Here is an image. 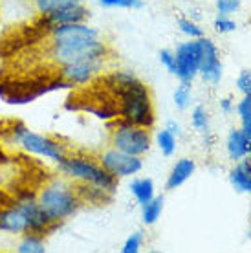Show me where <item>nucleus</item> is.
Listing matches in <instances>:
<instances>
[{
    "instance_id": "8",
    "label": "nucleus",
    "mask_w": 251,
    "mask_h": 253,
    "mask_svg": "<svg viewBox=\"0 0 251 253\" xmlns=\"http://www.w3.org/2000/svg\"><path fill=\"white\" fill-rule=\"evenodd\" d=\"M107 61H90V63H74L66 64L59 68V81L64 86L74 88V86H86L90 83H94L101 76V72L105 70Z\"/></svg>"
},
{
    "instance_id": "13",
    "label": "nucleus",
    "mask_w": 251,
    "mask_h": 253,
    "mask_svg": "<svg viewBox=\"0 0 251 253\" xmlns=\"http://www.w3.org/2000/svg\"><path fill=\"white\" fill-rule=\"evenodd\" d=\"M195 169H196L195 160H191V158L178 160V162L172 165V169H170L169 178H167V184H165V189L167 191L178 189L180 185H183L189 178L195 174Z\"/></svg>"
},
{
    "instance_id": "7",
    "label": "nucleus",
    "mask_w": 251,
    "mask_h": 253,
    "mask_svg": "<svg viewBox=\"0 0 251 253\" xmlns=\"http://www.w3.org/2000/svg\"><path fill=\"white\" fill-rule=\"evenodd\" d=\"M99 164L107 169L112 176H116L118 180L120 178H130L134 174H138L141 169H143V162L139 156H132V154H126L123 151H118V149H107L105 152L99 154Z\"/></svg>"
},
{
    "instance_id": "5",
    "label": "nucleus",
    "mask_w": 251,
    "mask_h": 253,
    "mask_svg": "<svg viewBox=\"0 0 251 253\" xmlns=\"http://www.w3.org/2000/svg\"><path fill=\"white\" fill-rule=\"evenodd\" d=\"M11 141L26 154H32L37 158L48 160L51 164H59L68 154V147L61 139H55L48 134H41L32 130L30 126L15 125L11 128Z\"/></svg>"
},
{
    "instance_id": "3",
    "label": "nucleus",
    "mask_w": 251,
    "mask_h": 253,
    "mask_svg": "<svg viewBox=\"0 0 251 253\" xmlns=\"http://www.w3.org/2000/svg\"><path fill=\"white\" fill-rule=\"evenodd\" d=\"M37 202L44 213L48 215V218L57 226H61L63 222L72 218L83 206L77 185L61 174L51 176L39 189Z\"/></svg>"
},
{
    "instance_id": "28",
    "label": "nucleus",
    "mask_w": 251,
    "mask_h": 253,
    "mask_svg": "<svg viewBox=\"0 0 251 253\" xmlns=\"http://www.w3.org/2000/svg\"><path fill=\"white\" fill-rule=\"evenodd\" d=\"M105 7H141V0H97Z\"/></svg>"
},
{
    "instance_id": "18",
    "label": "nucleus",
    "mask_w": 251,
    "mask_h": 253,
    "mask_svg": "<svg viewBox=\"0 0 251 253\" xmlns=\"http://www.w3.org/2000/svg\"><path fill=\"white\" fill-rule=\"evenodd\" d=\"M77 4H84V0H33V7L41 17L64 9V7L77 6Z\"/></svg>"
},
{
    "instance_id": "27",
    "label": "nucleus",
    "mask_w": 251,
    "mask_h": 253,
    "mask_svg": "<svg viewBox=\"0 0 251 253\" xmlns=\"http://www.w3.org/2000/svg\"><path fill=\"white\" fill-rule=\"evenodd\" d=\"M214 30L218 33H231L237 30V24H235V20L227 19V15H218L214 20Z\"/></svg>"
},
{
    "instance_id": "32",
    "label": "nucleus",
    "mask_w": 251,
    "mask_h": 253,
    "mask_svg": "<svg viewBox=\"0 0 251 253\" xmlns=\"http://www.w3.org/2000/svg\"><path fill=\"white\" fill-rule=\"evenodd\" d=\"M220 108H222V112H224V114H231L235 107H233L231 99H229V97H226V99H222V101H220Z\"/></svg>"
},
{
    "instance_id": "17",
    "label": "nucleus",
    "mask_w": 251,
    "mask_h": 253,
    "mask_svg": "<svg viewBox=\"0 0 251 253\" xmlns=\"http://www.w3.org/2000/svg\"><path fill=\"white\" fill-rule=\"evenodd\" d=\"M17 253H46V242H44V235L37 233H26L20 237L19 244L15 246Z\"/></svg>"
},
{
    "instance_id": "15",
    "label": "nucleus",
    "mask_w": 251,
    "mask_h": 253,
    "mask_svg": "<svg viewBox=\"0 0 251 253\" xmlns=\"http://www.w3.org/2000/svg\"><path fill=\"white\" fill-rule=\"evenodd\" d=\"M77 191H79L83 204L103 206V204H108L112 200V193L101 189V187H95V185H77Z\"/></svg>"
},
{
    "instance_id": "22",
    "label": "nucleus",
    "mask_w": 251,
    "mask_h": 253,
    "mask_svg": "<svg viewBox=\"0 0 251 253\" xmlns=\"http://www.w3.org/2000/svg\"><path fill=\"white\" fill-rule=\"evenodd\" d=\"M239 116L242 121V132L246 134V138L251 139V94L244 95V99L239 103Z\"/></svg>"
},
{
    "instance_id": "24",
    "label": "nucleus",
    "mask_w": 251,
    "mask_h": 253,
    "mask_svg": "<svg viewBox=\"0 0 251 253\" xmlns=\"http://www.w3.org/2000/svg\"><path fill=\"white\" fill-rule=\"evenodd\" d=\"M191 123L195 126V130H198L200 134L209 132V116L208 110L204 107H195L193 114H191Z\"/></svg>"
},
{
    "instance_id": "23",
    "label": "nucleus",
    "mask_w": 251,
    "mask_h": 253,
    "mask_svg": "<svg viewBox=\"0 0 251 253\" xmlns=\"http://www.w3.org/2000/svg\"><path fill=\"white\" fill-rule=\"evenodd\" d=\"M156 143H158V149L164 152L165 156H172L176 151V136L172 132H169L167 128L164 130H160L156 134Z\"/></svg>"
},
{
    "instance_id": "1",
    "label": "nucleus",
    "mask_w": 251,
    "mask_h": 253,
    "mask_svg": "<svg viewBox=\"0 0 251 253\" xmlns=\"http://www.w3.org/2000/svg\"><path fill=\"white\" fill-rule=\"evenodd\" d=\"M50 61L57 68L74 63L107 61V42L101 41V33L86 22L51 26L50 30Z\"/></svg>"
},
{
    "instance_id": "21",
    "label": "nucleus",
    "mask_w": 251,
    "mask_h": 253,
    "mask_svg": "<svg viewBox=\"0 0 251 253\" xmlns=\"http://www.w3.org/2000/svg\"><path fill=\"white\" fill-rule=\"evenodd\" d=\"M191 97H193V83L180 81V84H178L174 90V95H172L174 105L180 108V110H185V108L191 105Z\"/></svg>"
},
{
    "instance_id": "26",
    "label": "nucleus",
    "mask_w": 251,
    "mask_h": 253,
    "mask_svg": "<svg viewBox=\"0 0 251 253\" xmlns=\"http://www.w3.org/2000/svg\"><path fill=\"white\" fill-rule=\"evenodd\" d=\"M143 246V233L141 231H136V233H132L128 239L125 241L123 248H121V252L123 253H138Z\"/></svg>"
},
{
    "instance_id": "12",
    "label": "nucleus",
    "mask_w": 251,
    "mask_h": 253,
    "mask_svg": "<svg viewBox=\"0 0 251 253\" xmlns=\"http://www.w3.org/2000/svg\"><path fill=\"white\" fill-rule=\"evenodd\" d=\"M88 15H90L88 7L84 6V4H77V6H70V7H64V9H59V11L50 13V15H44L42 22L48 26V30H50L51 26L86 22Z\"/></svg>"
},
{
    "instance_id": "10",
    "label": "nucleus",
    "mask_w": 251,
    "mask_h": 253,
    "mask_svg": "<svg viewBox=\"0 0 251 253\" xmlns=\"http://www.w3.org/2000/svg\"><path fill=\"white\" fill-rule=\"evenodd\" d=\"M200 46H202V57H200V70H198V76H202V79L216 86L222 79V63L218 57V50L213 44L211 39L200 37Z\"/></svg>"
},
{
    "instance_id": "11",
    "label": "nucleus",
    "mask_w": 251,
    "mask_h": 253,
    "mask_svg": "<svg viewBox=\"0 0 251 253\" xmlns=\"http://www.w3.org/2000/svg\"><path fill=\"white\" fill-rule=\"evenodd\" d=\"M0 233L11 235V237H22L30 233V222L22 211L17 200L7 204L0 209Z\"/></svg>"
},
{
    "instance_id": "14",
    "label": "nucleus",
    "mask_w": 251,
    "mask_h": 253,
    "mask_svg": "<svg viewBox=\"0 0 251 253\" xmlns=\"http://www.w3.org/2000/svg\"><path fill=\"white\" fill-rule=\"evenodd\" d=\"M227 154H229V158L233 162H240V160H244L248 156V138H246V134L242 130H237V128H233L229 136H227Z\"/></svg>"
},
{
    "instance_id": "33",
    "label": "nucleus",
    "mask_w": 251,
    "mask_h": 253,
    "mask_svg": "<svg viewBox=\"0 0 251 253\" xmlns=\"http://www.w3.org/2000/svg\"><path fill=\"white\" fill-rule=\"evenodd\" d=\"M165 128H167V130H169V132H172L176 136V138H178V136H180V134H182V128H180V125H178V123H176V121H169V123H167V126H165Z\"/></svg>"
},
{
    "instance_id": "29",
    "label": "nucleus",
    "mask_w": 251,
    "mask_h": 253,
    "mask_svg": "<svg viewBox=\"0 0 251 253\" xmlns=\"http://www.w3.org/2000/svg\"><path fill=\"white\" fill-rule=\"evenodd\" d=\"M160 63L164 64L165 70L176 76V57H174V51L170 50H162L160 51Z\"/></svg>"
},
{
    "instance_id": "30",
    "label": "nucleus",
    "mask_w": 251,
    "mask_h": 253,
    "mask_svg": "<svg viewBox=\"0 0 251 253\" xmlns=\"http://www.w3.org/2000/svg\"><path fill=\"white\" fill-rule=\"evenodd\" d=\"M240 9V0H216V11L218 15H229Z\"/></svg>"
},
{
    "instance_id": "6",
    "label": "nucleus",
    "mask_w": 251,
    "mask_h": 253,
    "mask_svg": "<svg viewBox=\"0 0 251 253\" xmlns=\"http://www.w3.org/2000/svg\"><path fill=\"white\" fill-rule=\"evenodd\" d=\"M110 145L118 151H123L132 156H145L151 151L152 138L149 128L134 123H128L125 120H118L112 125V136H110Z\"/></svg>"
},
{
    "instance_id": "20",
    "label": "nucleus",
    "mask_w": 251,
    "mask_h": 253,
    "mask_svg": "<svg viewBox=\"0 0 251 253\" xmlns=\"http://www.w3.org/2000/svg\"><path fill=\"white\" fill-rule=\"evenodd\" d=\"M229 182L239 193H250L251 195V174L246 171L242 165H237L229 172Z\"/></svg>"
},
{
    "instance_id": "9",
    "label": "nucleus",
    "mask_w": 251,
    "mask_h": 253,
    "mask_svg": "<svg viewBox=\"0 0 251 253\" xmlns=\"http://www.w3.org/2000/svg\"><path fill=\"white\" fill-rule=\"evenodd\" d=\"M176 57V77L180 81L193 83L200 70L202 46L200 39H191L189 42H182L174 51Z\"/></svg>"
},
{
    "instance_id": "34",
    "label": "nucleus",
    "mask_w": 251,
    "mask_h": 253,
    "mask_svg": "<svg viewBox=\"0 0 251 253\" xmlns=\"http://www.w3.org/2000/svg\"><path fill=\"white\" fill-rule=\"evenodd\" d=\"M246 158L251 162V139H248V156H246Z\"/></svg>"
},
{
    "instance_id": "25",
    "label": "nucleus",
    "mask_w": 251,
    "mask_h": 253,
    "mask_svg": "<svg viewBox=\"0 0 251 253\" xmlns=\"http://www.w3.org/2000/svg\"><path fill=\"white\" fill-rule=\"evenodd\" d=\"M178 28H180V32H182L183 35H187L189 39L204 37V30L196 24L195 20H191V19H180L178 20Z\"/></svg>"
},
{
    "instance_id": "4",
    "label": "nucleus",
    "mask_w": 251,
    "mask_h": 253,
    "mask_svg": "<svg viewBox=\"0 0 251 253\" xmlns=\"http://www.w3.org/2000/svg\"><path fill=\"white\" fill-rule=\"evenodd\" d=\"M57 172L77 185H95L112 195L118 187V178L112 176L99 164V160L83 156V154H70L68 152L57 164Z\"/></svg>"
},
{
    "instance_id": "31",
    "label": "nucleus",
    "mask_w": 251,
    "mask_h": 253,
    "mask_svg": "<svg viewBox=\"0 0 251 253\" xmlns=\"http://www.w3.org/2000/svg\"><path fill=\"white\" fill-rule=\"evenodd\" d=\"M237 86L244 95L251 94V72L250 70H242L239 79H237Z\"/></svg>"
},
{
    "instance_id": "19",
    "label": "nucleus",
    "mask_w": 251,
    "mask_h": 253,
    "mask_svg": "<svg viewBox=\"0 0 251 253\" xmlns=\"http://www.w3.org/2000/svg\"><path fill=\"white\" fill-rule=\"evenodd\" d=\"M164 196H154L151 202L141 206V220L145 226H152L160 220V216L164 213Z\"/></svg>"
},
{
    "instance_id": "16",
    "label": "nucleus",
    "mask_w": 251,
    "mask_h": 253,
    "mask_svg": "<svg viewBox=\"0 0 251 253\" xmlns=\"http://www.w3.org/2000/svg\"><path fill=\"white\" fill-rule=\"evenodd\" d=\"M130 193L139 206H145L154 198V182L151 178H136L130 182Z\"/></svg>"
},
{
    "instance_id": "2",
    "label": "nucleus",
    "mask_w": 251,
    "mask_h": 253,
    "mask_svg": "<svg viewBox=\"0 0 251 253\" xmlns=\"http://www.w3.org/2000/svg\"><path fill=\"white\" fill-rule=\"evenodd\" d=\"M105 84L116 99L121 120L134 125L152 128L156 114L152 107L151 90L139 81L132 70H116L105 77Z\"/></svg>"
}]
</instances>
